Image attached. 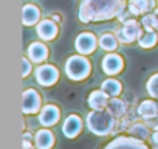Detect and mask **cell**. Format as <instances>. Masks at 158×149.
Returning a JSON list of instances; mask_svg holds the SVG:
<instances>
[{
	"label": "cell",
	"mask_w": 158,
	"mask_h": 149,
	"mask_svg": "<svg viewBox=\"0 0 158 149\" xmlns=\"http://www.w3.org/2000/svg\"><path fill=\"white\" fill-rule=\"evenodd\" d=\"M124 68V59L116 54V53H107L102 59V71L109 76H115V74L121 73Z\"/></svg>",
	"instance_id": "9c48e42d"
},
{
	"label": "cell",
	"mask_w": 158,
	"mask_h": 149,
	"mask_svg": "<svg viewBox=\"0 0 158 149\" xmlns=\"http://www.w3.org/2000/svg\"><path fill=\"white\" fill-rule=\"evenodd\" d=\"M31 71H33V61L30 57L23 56V59H22V76H23V79L30 76Z\"/></svg>",
	"instance_id": "484cf974"
},
{
	"label": "cell",
	"mask_w": 158,
	"mask_h": 149,
	"mask_svg": "<svg viewBox=\"0 0 158 149\" xmlns=\"http://www.w3.org/2000/svg\"><path fill=\"white\" fill-rule=\"evenodd\" d=\"M53 20H56V22H60V17H59L57 14H54V16H53Z\"/></svg>",
	"instance_id": "f546056e"
},
{
	"label": "cell",
	"mask_w": 158,
	"mask_h": 149,
	"mask_svg": "<svg viewBox=\"0 0 158 149\" xmlns=\"http://www.w3.org/2000/svg\"><path fill=\"white\" fill-rule=\"evenodd\" d=\"M60 120V110L57 106L54 104H47L40 109L39 112V123L44 126V127H50V126H54L57 121Z\"/></svg>",
	"instance_id": "30bf717a"
},
{
	"label": "cell",
	"mask_w": 158,
	"mask_h": 149,
	"mask_svg": "<svg viewBox=\"0 0 158 149\" xmlns=\"http://www.w3.org/2000/svg\"><path fill=\"white\" fill-rule=\"evenodd\" d=\"M54 141H56L54 140V134L50 129H47V127L39 129L36 132V135H34V146L37 149H51L54 146Z\"/></svg>",
	"instance_id": "5bb4252c"
},
{
	"label": "cell",
	"mask_w": 158,
	"mask_h": 149,
	"mask_svg": "<svg viewBox=\"0 0 158 149\" xmlns=\"http://www.w3.org/2000/svg\"><path fill=\"white\" fill-rule=\"evenodd\" d=\"M146 90L150 95V98H158V73L152 74L146 84Z\"/></svg>",
	"instance_id": "d4e9b609"
},
{
	"label": "cell",
	"mask_w": 158,
	"mask_h": 149,
	"mask_svg": "<svg viewBox=\"0 0 158 149\" xmlns=\"http://www.w3.org/2000/svg\"><path fill=\"white\" fill-rule=\"evenodd\" d=\"M118 118H115L107 109H101V110H92L87 115V127L92 134L98 135V137H106L110 134L116 132V121Z\"/></svg>",
	"instance_id": "7a4b0ae2"
},
{
	"label": "cell",
	"mask_w": 158,
	"mask_h": 149,
	"mask_svg": "<svg viewBox=\"0 0 158 149\" xmlns=\"http://www.w3.org/2000/svg\"><path fill=\"white\" fill-rule=\"evenodd\" d=\"M33 147V140L23 138V149H31Z\"/></svg>",
	"instance_id": "f1b7e54d"
},
{
	"label": "cell",
	"mask_w": 158,
	"mask_h": 149,
	"mask_svg": "<svg viewBox=\"0 0 158 149\" xmlns=\"http://www.w3.org/2000/svg\"><path fill=\"white\" fill-rule=\"evenodd\" d=\"M115 118H124L126 117V112H127V106H126V103L123 101V100H119L118 96H115V98H110L109 100V103H107V107H106Z\"/></svg>",
	"instance_id": "ac0fdd59"
},
{
	"label": "cell",
	"mask_w": 158,
	"mask_h": 149,
	"mask_svg": "<svg viewBox=\"0 0 158 149\" xmlns=\"http://www.w3.org/2000/svg\"><path fill=\"white\" fill-rule=\"evenodd\" d=\"M156 42H158V34H156V31L155 30H147L143 36H141V39L138 40V44H139V47L141 48H153L155 45H156Z\"/></svg>",
	"instance_id": "7402d4cb"
},
{
	"label": "cell",
	"mask_w": 158,
	"mask_h": 149,
	"mask_svg": "<svg viewBox=\"0 0 158 149\" xmlns=\"http://www.w3.org/2000/svg\"><path fill=\"white\" fill-rule=\"evenodd\" d=\"M110 96L102 90V89H98V90H93L90 95H89V107L92 110H101V109H106L107 107V103H109Z\"/></svg>",
	"instance_id": "9a60e30c"
},
{
	"label": "cell",
	"mask_w": 158,
	"mask_h": 149,
	"mask_svg": "<svg viewBox=\"0 0 158 149\" xmlns=\"http://www.w3.org/2000/svg\"><path fill=\"white\" fill-rule=\"evenodd\" d=\"M31 149H34V147H31Z\"/></svg>",
	"instance_id": "1f68e13d"
},
{
	"label": "cell",
	"mask_w": 158,
	"mask_h": 149,
	"mask_svg": "<svg viewBox=\"0 0 158 149\" xmlns=\"http://www.w3.org/2000/svg\"><path fill=\"white\" fill-rule=\"evenodd\" d=\"M92 71V64L85 54H73L65 62V74L71 81H82L89 78Z\"/></svg>",
	"instance_id": "3957f363"
},
{
	"label": "cell",
	"mask_w": 158,
	"mask_h": 149,
	"mask_svg": "<svg viewBox=\"0 0 158 149\" xmlns=\"http://www.w3.org/2000/svg\"><path fill=\"white\" fill-rule=\"evenodd\" d=\"M22 110L25 115H34V113H39L40 112V107H42V98H40V93L34 89H27L23 92V96H22Z\"/></svg>",
	"instance_id": "52a82bcc"
},
{
	"label": "cell",
	"mask_w": 158,
	"mask_h": 149,
	"mask_svg": "<svg viewBox=\"0 0 158 149\" xmlns=\"http://www.w3.org/2000/svg\"><path fill=\"white\" fill-rule=\"evenodd\" d=\"M130 3L135 5V6L139 10L141 14H146V13H149L150 10L155 8V2H153V0H130Z\"/></svg>",
	"instance_id": "cb8c5ba5"
},
{
	"label": "cell",
	"mask_w": 158,
	"mask_h": 149,
	"mask_svg": "<svg viewBox=\"0 0 158 149\" xmlns=\"http://www.w3.org/2000/svg\"><path fill=\"white\" fill-rule=\"evenodd\" d=\"M98 44H99V40L90 31H84V33H81L74 39V48H76V51L79 54H85V56L95 53Z\"/></svg>",
	"instance_id": "8992f818"
},
{
	"label": "cell",
	"mask_w": 158,
	"mask_h": 149,
	"mask_svg": "<svg viewBox=\"0 0 158 149\" xmlns=\"http://www.w3.org/2000/svg\"><path fill=\"white\" fill-rule=\"evenodd\" d=\"M136 113H138L143 120L150 118V117H155V115H158V104H156L153 100H146V101H143V103L138 106Z\"/></svg>",
	"instance_id": "d6986e66"
},
{
	"label": "cell",
	"mask_w": 158,
	"mask_h": 149,
	"mask_svg": "<svg viewBox=\"0 0 158 149\" xmlns=\"http://www.w3.org/2000/svg\"><path fill=\"white\" fill-rule=\"evenodd\" d=\"M143 34H144L143 33V27L136 20H133V19L124 20L123 22V27L115 31V36L123 44H132L135 40H139Z\"/></svg>",
	"instance_id": "277c9868"
},
{
	"label": "cell",
	"mask_w": 158,
	"mask_h": 149,
	"mask_svg": "<svg viewBox=\"0 0 158 149\" xmlns=\"http://www.w3.org/2000/svg\"><path fill=\"white\" fill-rule=\"evenodd\" d=\"M153 13H155V14H156V17H158V8H155V10H153Z\"/></svg>",
	"instance_id": "4dcf8cb0"
},
{
	"label": "cell",
	"mask_w": 158,
	"mask_h": 149,
	"mask_svg": "<svg viewBox=\"0 0 158 149\" xmlns=\"http://www.w3.org/2000/svg\"><path fill=\"white\" fill-rule=\"evenodd\" d=\"M144 123H146L152 130H158V115L150 117V118H146V120H144Z\"/></svg>",
	"instance_id": "4316f807"
},
{
	"label": "cell",
	"mask_w": 158,
	"mask_h": 149,
	"mask_svg": "<svg viewBox=\"0 0 158 149\" xmlns=\"http://www.w3.org/2000/svg\"><path fill=\"white\" fill-rule=\"evenodd\" d=\"M152 143H153V147L158 149V130H153V134H152Z\"/></svg>",
	"instance_id": "83f0119b"
},
{
	"label": "cell",
	"mask_w": 158,
	"mask_h": 149,
	"mask_svg": "<svg viewBox=\"0 0 158 149\" xmlns=\"http://www.w3.org/2000/svg\"><path fill=\"white\" fill-rule=\"evenodd\" d=\"M104 149H149V146H146L144 141L129 135V137H116Z\"/></svg>",
	"instance_id": "ba28073f"
},
{
	"label": "cell",
	"mask_w": 158,
	"mask_h": 149,
	"mask_svg": "<svg viewBox=\"0 0 158 149\" xmlns=\"http://www.w3.org/2000/svg\"><path fill=\"white\" fill-rule=\"evenodd\" d=\"M36 79L42 87H51L59 79V70L51 64H42L36 68Z\"/></svg>",
	"instance_id": "5b68a950"
},
{
	"label": "cell",
	"mask_w": 158,
	"mask_h": 149,
	"mask_svg": "<svg viewBox=\"0 0 158 149\" xmlns=\"http://www.w3.org/2000/svg\"><path fill=\"white\" fill-rule=\"evenodd\" d=\"M27 53H28V57H30L34 64H42V62H45L47 57H48V48H47V45L42 44V42H33V44H30Z\"/></svg>",
	"instance_id": "4fadbf2b"
},
{
	"label": "cell",
	"mask_w": 158,
	"mask_h": 149,
	"mask_svg": "<svg viewBox=\"0 0 158 149\" xmlns=\"http://www.w3.org/2000/svg\"><path fill=\"white\" fill-rule=\"evenodd\" d=\"M127 134L133 138H138L141 141L147 140L149 135H150V127L146 124V123H141V121H133L129 124L127 127Z\"/></svg>",
	"instance_id": "e0dca14e"
},
{
	"label": "cell",
	"mask_w": 158,
	"mask_h": 149,
	"mask_svg": "<svg viewBox=\"0 0 158 149\" xmlns=\"http://www.w3.org/2000/svg\"><path fill=\"white\" fill-rule=\"evenodd\" d=\"M82 118L79 117V115H68L62 124V132L67 138H74L77 137L79 134H81L82 130Z\"/></svg>",
	"instance_id": "8fae6325"
},
{
	"label": "cell",
	"mask_w": 158,
	"mask_h": 149,
	"mask_svg": "<svg viewBox=\"0 0 158 149\" xmlns=\"http://www.w3.org/2000/svg\"><path fill=\"white\" fill-rule=\"evenodd\" d=\"M126 0H82L79 5V20L82 23L112 20L124 14Z\"/></svg>",
	"instance_id": "6da1fadb"
},
{
	"label": "cell",
	"mask_w": 158,
	"mask_h": 149,
	"mask_svg": "<svg viewBox=\"0 0 158 149\" xmlns=\"http://www.w3.org/2000/svg\"><path fill=\"white\" fill-rule=\"evenodd\" d=\"M141 25L143 28L147 31V30H158V17L156 14H144L143 19H141Z\"/></svg>",
	"instance_id": "603a6c76"
},
{
	"label": "cell",
	"mask_w": 158,
	"mask_h": 149,
	"mask_svg": "<svg viewBox=\"0 0 158 149\" xmlns=\"http://www.w3.org/2000/svg\"><path fill=\"white\" fill-rule=\"evenodd\" d=\"M36 30H37V36L42 40H53L57 36V33H59V27H57L56 20H53V19H44V20H40L37 23Z\"/></svg>",
	"instance_id": "7c38bea8"
},
{
	"label": "cell",
	"mask_w": 158,
	"mask_h": 149,
	"mask_svg": "<svg viewBox=\"0 0 158 149\" xmlns=\"http://www.w3.org/2000/svg\"><path fill=\"white\" fill-rule=\"evenodd\" d=\"M101 89L110 96V98H115V96H119L121 92H123V84L115 79V78H109L106 81H102L101 84Z\"/></svg>",
	"instance_id": "ffe728a7"
},
{
	"label": "cell",
	"mask_w": 158,
	"mask_h": 149,
	"mask_svg": "<svg viewBox=\"0 0 158 149\" xmlns=\"http://www.w3.org/2000/svg\"><path fill=\"white\" fill-rule=\"evenodd\" d=\"M40 20V10L36 6V5H31V3H27L22 10V22L25 27H33V25H37Z\"/></svg>",
	"instance_id": "2e32d148"
},
{
	"label": "cell",
	"mask_w": 158,
	"mask_h": 149,
	"mask_svg": "<svg viewBox=\"0 0 158 149\" xmlns=\"http://www.w3.org/2000/svg\"><path fill=\"white\" fill-rule=\"evenodd\" d=\"M118 42H119L118 37L115 34H112V33H104L99 37V47L104 51H109V53H112V51H115L118 48Z\"/></svg>",
	"instance_id": "44dd1931"
}]
</instances>
